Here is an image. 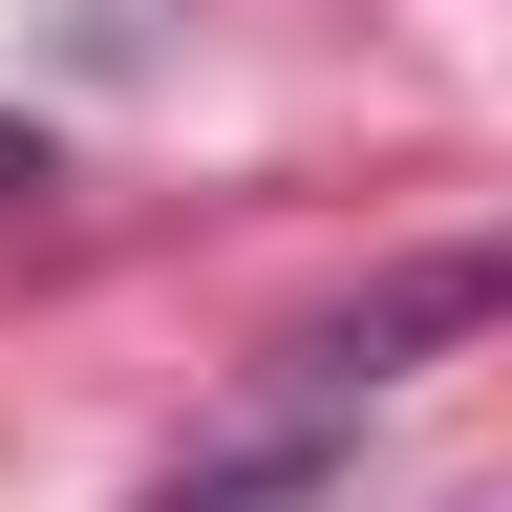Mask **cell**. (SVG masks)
<instances>
[{"label": "cell", "instance_id": "obj_1", "mask_svg": "<svg viewBox=\"0 0 512 512\" xmlns=\"http://www.w3.org/2000/svg\"><path fill=\"white\" fill-rule=\"evenodd\" d=\"M342 448H363V406H299V384H256V427H214L192 470H150L128 512H299V491H342Z\"/></svg>", "mask_w": 512, "mask_h": 512}, {"label": "cell", "instance_id": "obj_2", "mask_svg": "<svg viewBox=\"0 0 512 512\" xmlns=\"http://www.w3.org/2000/svg\"><path fill=\"white\" fill-rule=\"evenodd\" d=\"M22 192H64V150H43V128H0V214H22Z\"/></svg>", "mask_w": 512, "mask_h": 512}]
</instances>
